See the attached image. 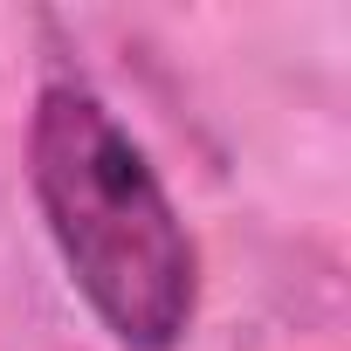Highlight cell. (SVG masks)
<instances>
[{"mask_svg":"<svg viewBox=\"0 0 351 351\" xmlns=\"http://www.w3.org/2000/svg\"><path fill=\"white\" fill-rule=\"evenodd\" d=\"M28 180L49 241L124 351H172L200 317V248L145 145L83 76H49L28 124Z\"/></svg>","mask_w":351,"mask_h":351,"instance_id":"1","label":"cell"}]
</instances>
